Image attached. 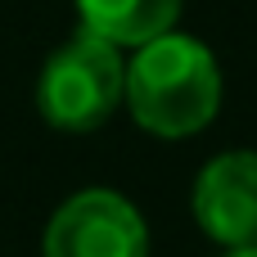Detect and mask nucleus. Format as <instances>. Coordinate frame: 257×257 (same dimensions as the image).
I'll return each mask as SVG.
<instances>
[{
  "instance_id": "f03ea898",
  "label": "nucleus",
  "mask_w": 257,
  "mask_h": 257,
  "mask_svg": "<svg viewBox=\"0 0 257 257\" xmlns=\"http://www.w3.org/2000/svg\"><path fill=\"white\" fill-rule=\"evenodd\" d=\"M122 86H126L122 45L81 27L45 59V68L36 77V108L54 131L86 136L117 113Z\"/></svg>"
},
{
  "instance_id": "39448f33",
  "label": "nucleus",
  "mask_w": 257,
  "mask_h": 257,
  "mask_svg": "<svg viewBox=\"0 0 257 257\" xmlns=\"http://www.w3.org/2000/svg\"><path fill=\"white\" fill-rule=\"evenodd\" d=\"M185 0H77L81 27L99 32L104 41L136 50L158 32H172Z\"/></svg>"
},
{
  "instance_id": "7ed1b4c3",
  "label": "nucleus",
  "mask_w": 257,
  "mask_h": 257,
  "mask_svg": "<svg viewBox=\"0 0 257 257\" xmlns=\"http://www.w3.org/2000/svg\"><path fill=\"white\" fill-rule=\"evenodd\" d=\"M41 257H149V226L126 194L90 185L54 208Z\"/></svg>"
},
{
  "instance_id": "f257e3e1",
  "label": "nucleus",
  "mask_w": 257,
  "mask_h": 257,
  "mask_svg": "<svg viewBox=\"0 0 257 257\" xmlns=\"http://www.w3.org/2000/svg\"><path fill=\"white\" fill-rule=\"evenodd\" d=\"M122 104L131 108L136 126L158 140H190L212 126L221 108V68L217 54L185 32H158L136 45L126 63Z\"/></svg>"
},
{
  "instance_id": "20e7f679",
  "label": "nucleus",
  "mask_w": 257,
  "mask_h": 257,
  "mask_svg": "<svg viewBox=\"0 0 257 257\" xmlns=\"http://www.w3.org/2000/svg\"><path fill=\"white\" fill-rule=\"evenodd\" d=\"M199 230L221 248H257V149H226L203 163L190 194Z\"/></svg>"
},
{
  "instance_id": "423d86ee",
  "label": "nucleus",
  "mask_w": 257,
  "mask_h": 257,
  "mask_svg": "<svg viewBox=\"0 0 257 257\" xmlns=\"http://www.w3.org/2000/svg\"><path fill=\"white\" fill-rule=\"evenodd\" d=\"M221 257H257V248H226Z\"/></svg>"
}]
</instances>
